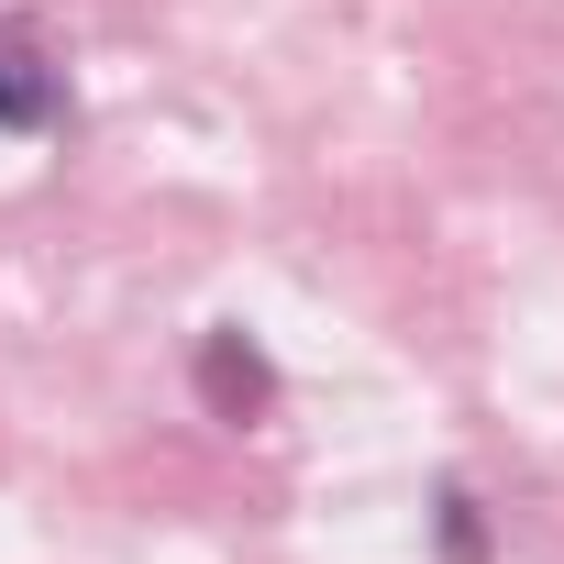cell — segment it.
I'll use <instances>...</instances> for the list:
<instances>
[{
	"instance_id": "obj_1",
	"label": "cell",
	"mask_w": 564,
	"mask_h": 564,
	"mask_svg": "<svg viewBox=\"0 0 564 564\" xmlns=\"http://www.w3.org/2000/svg\"><path fill=\"white\" fill-rule=\"evenodd\" d=\"M0 122H12V133H45L56 122V78H45V56L12 23H0Z\"/></svg>"
}]
</instances>
